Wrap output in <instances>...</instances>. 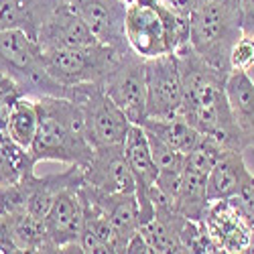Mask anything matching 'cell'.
Here are the masks:
<instances>
[{
    "mask_svg": "<svg viewBox=\"0 0 254 254\" xmlns=\"http://www.w3.org/2000/svg\"><path fill=\"white\" fill-rule=\"evenodd\" d=\"M35 104L39 112V128L31 146L35 163L57 161L83 169L94 157V146L81 108L71 98L57 96L35 98Z\"/></svg>",
    "mask_w": 254,
    "mask_h": 254,
    "instance_id": "obj_1",
    "label": "cell"
},
{
    "mask_svg": "<svg viewBox=\"0 0 254 254\" xmlns=\"http://www.w3.org/2000/svg\"><path fill=\"white\" fill-rule=\"evenodd\" d=\"M189 45L209 65L230 75V55L244 35L240 0H207L189 18Z\"/></svg>",
    "mask_w": 254,
    "mask_h": 254,
    "instance_id": "obj_2",
    "label": "cell"
},
{
    "mask_svg": "<svg viewBox=\"0 0 254 254\" xmlns=\"http://www.w3.org/2000/svg\"><path fill=\"white\" fill-rule=\"evenodd\" d=\"M0 71L10 75L25 96L69 98L71 88L49 75L39 43L20 29L0 31Z\"/></svg>",
    "mask_w": 254,
    "mask_h": 254,
    "instance_id": "obj_3",
    "label": "cell"
},
{
    "mask_svg": "<svg viewBox=\"0 0 254 254\" xmlns=\"http://www.w3.org/2000/svg\"><path fill=\"white\" fill-rule=\"evenodd\" d=\"M69 98L83 112L88 138L94 149H98V146L124 144L132 122L114 104V100L104 92L100 81L71 86Z\"/></svg>",
    "mask_w": 254,
    "mask_h": 254,
    "instance_id": "obj_4",
    "label": "cell"
},
{
    "mask_svg": "<svg viewBox=\"0 0 254 254\" xmlns=\"http://www.w3.org/2000/svg\"><path fill=\"white\" fill-rule=\"evenodd\" d=\"M120 55L122 51L110 45L96 43L83 49H47L43 51V63L53 79L71 88L79 83L102 81Z\"/></svg>",
    "mask_w": 254,
    "mask_h": 254,
    "instance_id": "obj_5",
    "label": "cell"
},
{
    "mask_svg": "<svg viewBox=\"0 0 254 254\" xmlns=\"http://www.w3.org/2000/svg\"><path fill=\"white\" fill-rule=\"evenodd\" d=\"M118 108L132 124L142 126L146 120V69L144 59L132 49L122 53L114 67L100 81Z\"/></svg>",
    "mask_w": 254,
    "mask_h": 254,
    "instance_id": "obj_6",
    "label": "cell"
},
{
    "mask_svg": "<svg viewBox=\"0 0 254 254\" xmlns=\"http://www.w3.org/2000/svg\"><path fill=\"white\" fill-rule=\"evenodd\" d=\"M175 55L179 61V75L183 88V116L205 104L216 102L226 94L228 75L216 69L214 65H209L189 43L177 49Z\"/></svg>",
    "mask_w": 254,
    "mask_h": 254,
    "instance_id": "obj_7",
    "label": "cell"
},
{
    "mask_svg": "<svg viewBox=\"0 0 254 254\" xmlns=\"http://www.w3.org/2000/svg\"><path fill=\"white\" fill-rule=\"evenodd\" d=\"M146 69V118L179 116L183 108V88L175 53L144 59ZM183 116V114H181Z\"/></svg>",
    "mask_w": 254,
    "mask_h": 254,
    "instance_id": "obj_8",
    "label": "cell"
},
{
    "mask_svg": "<svg viewBox=\"0 0 254 254\" xmlns=\"http://www.w3.org/2000/svg\"><path fill=\"white\" fill-rule=\"evenodd\" d=\"M77 189L79 187L63 189L43 218L53 252H81L79 236L83 230V207Z\"/></svg>",
    "mask_w": 254,
    "mask_h": 254,
    "instance_id": "obj_9",
    "label": "cell"
},
{
    "mask_svg": "<svg viewBox=\"0 0 254 254\" xmlns=\"http://www.w3.org/2000/svg\"><path fill=\"white\" fill-rule=\"evenodd\" d=\"M39 47L47 49H83L100 41L83 23V18L73 8L71 0H59L49 18L43 23L37 37Z\"/></svg>",
    "mask_w": 254,
    "mask_h": 254,
    "instance_id": "obj_10",
    "label": "cell"
},
{
    "mask_svg": "<svg viewBox=\"0 0 254 254\" xmlns=\"http://www.w3.org/2000/svg\"><path fill=\"white\" fill-rule=\"evenodd\" d=\"M83 183L104 193H134L136 181L124 155V144L98 146L83 167Z\"/></svg>",
    "mask_w": 254,
    "mask_h": 254,
    "instance_id": "obj_11",
    "label": "cell"
},
{
    "mask_svg": "<svg viewBox=\"0 0 254 254\" xmlns=\"http://www.w3.org/2000/svg\"><path fill=\"white\" fill-rule=\"evenodd\" d=\"M124 33L130 49L142 59L169 53L165 39V25L157 2L155 4L134 2L126 8Z\"/></svg>",
    "mask_w": 254,
    "mask_h": 254,
    "instance_id": "obj_12",
    "label": "cell"
},
{
    "mask_svg": "<svg viewBox=\"0 0 254 254\" xmlns=\"http://www.w3.org/2000/svg\"><path fill=\"white\" fill-rule=\"evenodd\" d=\"M71 4L100 43L110 45L122 53L130 49L124 33L128 6L122 0H71Z\"/></svg>",
    "mask_w": 254,
    "mask_h": 254,
    "instance_id": "obj_13",
    "label": "cell"
},
{
    "mask_svg": "<svg viewBox=\"0 0 254 254\" xmlns=\"http://www.w3.org/2000/svg\"><path fill=\"white\" fill-rule=\"evenodd\" d=\"M203 224L222 252H230V254L248 252L252 226L244 220V216L240 214V209L232 199L211 201Z\"/></svg>",
    "mask_w": 254,
    "mask_h": 254,
    "instance_id": "obj_14",
    "label": "cell"
},
{
    "mask_svg": "<svg viewBox=\"0 0 254 254\" xmlns=\"http://www.w3.org/2000/svg\"><path fill=\"white\" fill-rule=\"evenodd\" d=\"M81 191L88 193L104 209V214L112 222L122 246L126 248V242L140 228V211H138L136 193H104L88 183H81Z\"/></svg>",
    "mask_w": 254,
    "mask_h": 254,
    "instance_id": "obj_15",
    "label": "cell"
},
{
    "mask_svg": "<svg viewBox=\"0 0 254 254\" xmlns=\"http://www.w3.org/2000/svg\"><path fill=\"white\" fill-rule=\"evenodd\" d=\"M59 0H0V31L20 29L37 41Z\"/></svg>",
    "mask_w": 254,
    "mask_h": 254,
    "instance_id": "obj_16",
    "label": "cell"
},
{
    "mask_svg": "<svg viewBox=\"0 0 254 254\" xmlns=\"http://www.w3.org/2000/svg\"><path fill=\"white\" fill-rule=\"evenodd\" d=\"M124 155L128 161V167L134 175L136 181V197L146 195V191L157 183L159 177V169L155 165L153 153H151V144H149V136L146 130L138 124H132L128 134L124 140Z\"/></svg>",
    "mask_w": 254,
    "mask_h": 254,
    "instance_id": "obj_17",
    "label": "cell"
},
{
    "mask_svg": "<svg viewBox=\"0 0 254 254\" xmlns=\"http://www.w3.org/2000/svg\"><path fill=\"white\" fill-rule=\"evenodd\" d=\"M250 175L252 173L246 167L244 153H226L207 173V201L211 203L234 197Z\"/></svg>",
    "mask_w": 254,
    "mask_h": 254,
    "instance_id": "obj_18",
    "label": "cell"
},
{
    "mask_svg": "<svg viewBox=\"0 0 254 254\" xmlns=\"http://www.w3.org/2000/svg\"><path fill=\"white\" fill-rule=\"evenodd\" d=\"M175 207L183 218L197 222V224L205 220V214L209 209L207 175L197 171L189 163H185V169H183V179H181V187L175 197Z\"/></svg>",
    "mask_w": 254,
    "mask_h": 254,
    "instance_id": "obj_19",
    "label": "cell"
},
{
    "mask_svg": "<svg viewBox=\"0 0 254 254\" xmlns=\"http://www.w3.org/2000/svg\"><path fill=\"white\" fill-rule=\"evenodd\" d=\"M226 96L240 130L254 149V83L246 71H232L228 75Z\"/></svg>",
    "mask_w": 254,
    "mask_h": 254,
    "instance_id": "obj_20",
    "label": "cell"
},
{
    "mask_svg": "<svg viewBox=\"0 0 254 254\" xmlns=\"http://www.w3.org/2000/svg\"><path fill=\"white\" fill-rule=\"evenodd\" d=\"M142 128L157 134L161 140H165L175 151L189 155L195 144L201 140V134L197 128L185 120V116H171V118H146L142 122Z\"/></svg>",
    "mask_w": 254,
    "mask_h": 254,
    "instance_id": "obj_21",
    "label": "cell"
},
{
    "mask_svg": "<svg viewBox=\"0 0 254 254\" xmlns=\"http://www.w3.org/2000/svg\"><path fill=\"white\" fill-rule=\"evenodd\" d=\"M4 218L8 224L10 238L16 244L18 252H53L45 224L41 218L29 214V211H20V214Z\"/></svg>",
    "mask_w": 254,
    "mask_h": 254,
    "instance_id": "obj_22",
    "label": "cell"
},
{
    "mask_svg": "<svg viewBox=\"0 0 254 254\" xmlns=\"http://www.w3.org/2000/svg\"><path fill=\"white\" fill-rule=\"evenodd\" d=\"M39 128V112H37V104L35 98L31 96H20L14 100L8 120H6V128L4 132L23 149L31 151L35 134Z\"/></svg>",
    "mask_w": 254,
    "mask_h": 254,
    "instance_id": "obj_23",
    "label": "cell"
},
{
    "mask_svg": "<svg viewBox=\"0 0 254 254\" xmlns=\"http://www.w3.org/2000/svg\"><path fill=\"white\" fill-rule=\"evenodd\" d=\"M138 230L142 232V236L146 238V242L151 244L153 252H159V254L185 252V246L181 242V234L175 228H171L159 218H151L149 222H144Z\"/></svg>",
    "mask_w": 254,
    "mask_h": 254,
    "instance_id": "obj_24",
    "label": "cell"
},
{
    "mask_svg": "<svg viewBox=\"0 0 254 254\" xmlns=\"http://www.w3.org/2000/svg\"><path fill=\"white\" fill-rule=\"evenodd\" d=\"M224 155H226L224 149H220V146L216 142H211L209 138L201 136V140L195 144V149L187 155V163L191 167H195L197 171L207 175Z\"/></svg>",
    "mask_w": 254,
    "mask_h": 254,
    "instance_id": "obj_25",
    "label": "cell"
},
{
    "mask_svg": "<svg viewBox=\"0 0 254 254\" xmlns=\"http://www.w3.org/2000/svg\"><path fill=\"white\" fill-rule=\"evenodd\" d=\"M230 65L232 71H248L254 65V35L244 33L230 55Z\"/></svg>",
    "mask_w": 254,
    "mask_h": 254,
    "instance_id": "obj_26",
    "label": "cell"
},
{
    "mask_svg": "<svg viewBox=\"0 0 254 254\" xmlns=\"http://www.w3.org/2000/svg\"><path fill=\"white\" fill-rule=\"evenodd\" d=\"M232 201L236 203V207L240 209V214L244 216V220L254 226V175H250L246 179V183L242 185V189L234 195L230 197Z\"/></svg>",
    "mask_w": 254,
    "mask_h": 254,
    "instance_id": "obj_27",
    "label": "cell"
},
{
    "mask_svg": "<svg viewBox=\"0 0 254 254\" xmlns=\"http://www.w3.org/2000/svg\"><path fill=\"white\" fill-rule=\"evenodd\" d=\"M159 4L167 6L169 10H173L181 16H187V18H191V14L203 4L207 2V0H157Z\"/></svg>",
    "mask_w": 254,
    "mask_h": 254,
    "instance_id": "obj_28",
    "label": "cell"
},
{
    "mask_svg": "<svg viewBox=\"0 0 254 254\" xmlns=\"http://www.w3.org/2000/svg\"><path fill=\"white\" fill-rule=\"evenodd\" d=\"M124 252H128V254H151L153 252V248H151V244L146 242V238L142 236V232L138 230V232H134V234L130 236V240L126 242V248H124Z\"/></svg>",
    "mask_w": 254,
    "mask_h": 254,
    "instance_id": "obj_29",
    "label": "cell"
},
{
    "mask_svg": "<svg viewBox=\"0 0 254 254\" xmlns=\"http://www.w3.org/2000/svg\"><path fill=\"white\" fill-rule=\"evenodd\" d=\"M242 12V29L244 33H254V0H240Z\"/></svg>",
    "mask_w": 254,
    "mask_h": 254,
    "instance_id": "obj_30",
    "label": "cell"
},
{
    "mask_svg": "<svg viewBox=\"0 0 254 254\" xmlns=\"http://www.w3.org/2000/svg\"><path fill=\"white\" fill-rule=\"evenodd\" d=\"M6 252H18L16 244L10 238V232H8V224L6 218H0V254H6Z\"/></svg>",
    "mask_w": 254,
    "mask_h": 254,
    "instance_id": "obj_31",
    "label": "cell"
},
{
    "mask_svg": "<svg viewBox=\"0 0 254 254\" xmlns=\"http://www.w3.org/2000/svg\"><path fill=\"white\" fill-rule=\"evenodd\" d=\"M248 252H254V226H252V234H250V246H248Z\"/></svg>",
    "mask_w": 254,
    "mask_h": 254,
    "instance_id": "obj_32",
    "label": "cell"
},
{
    "mask_svg": "<svg viewBox=\"0 0 254 254\" xmlns=\"http://www.w3.org/2000/svg\"><path fill=\"white\" fill-rule=\"evenodd\" d=\"M246 73H248V77H250V79H252V83H254V65H252V67H250Z\"/></svg>",
    "mask_w": 254,
    "mask_h": 254,
    "instance_id": "obj_33",
    "label": "cell"
},
{
    "mask_svg": "<svg viewBox=\"0 0 254 254\" xmlns=\"http://www.w3.org/2000/svg\"><path fill=\"white\" fill-rule=\"evenodd\" d=\"M248 35H250V33H248ZM252 35H254V33H252Z\"/></svg>",
    "mask_w": 254,
    "mask_h": 254,
    "instance_id": "obj_34",
    "label": "cell"
}]
</instances>
